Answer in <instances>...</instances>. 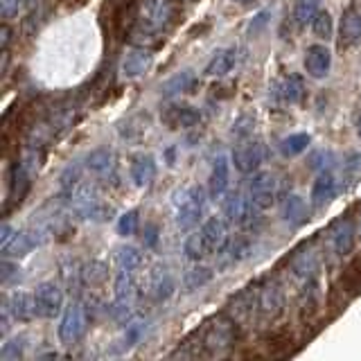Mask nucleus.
<instances>
[{
    "instance_id": "nucleus-1",
    "label": "nucleus",
    "mask_w": 361,
    "mask_h": 361,
    "mask_svg": "<svg viewBox=\"0 0 361 361\" xmlns=\"http://www.w3.org/2000/svg\"><path fill=\"white\" fill-rule=\"evenodd\" d=\"M180 16H183L180 0H147L140 7L135 25L167 37L180 23Z\"/></svg>"
},
{
    "instance_id": "nucleus-2",
    "label": "nucleus",
    "mask_w": 361,
    "mask_h": 361,
    "mask_svg": "<svg viewBox=\"0 0 361 361\" xmlns=\"http://www.w3.org/2000/svg\"><path fill=\"white\" fill-rule=\"evenodd\" d=\"M206 210V192L197 185H188L174 195V219L180 231L197 228Z\"/></svg>"
},
{
    "instance_id": "nucleus-3",
    "label": "nucleus",
    "mask_w": 361,
    "mask_h": 361,
    "mask_svg": "<svg viewBox=\"0 0 361 361\" xmlns=\"http://www.w3.org/2000/svg\"><path fill=\"white\" fill-rule=\"evenodd\" d=\"M237 321L233 316H214L201 332V345L208 355H226L237 343Z\"/></svg>"
},
{
    "instance_id": "nucleus-4",
    "label": "nucleus",
    "mask_w": 361,
    "mask_h": 361,
    "mask_svg": "<svg viewBox=\"0 0 361 361\" xmlns=\"http://www.w3.org/2000/svg\"><path fill=\"white\" fill-rule=\"evenodd\" d=\"M71 208L79 214V217L90 219V221H106L109 214L113 212L111 206H106L102 201L99 192L90 185H82V188H75L71 195Z\"/></svg>"
},
{
    "instance_id": "nucleus-5",
    "label": "nucleus",
    "mask_w": 361,
    "mask_h": 361,
    "mask_svg": "<svg viewBox=\"0 0 361 361\" xmlns=\"http://www.w3.org/2000/svg\"><path fill=\"white\" fill-rule=\"evenodd\" d=\"M264 158H267L264 142L259 138H253V135H248V138H242L237 142L231 161L240 174H255L257 169L262 167Z\"/></svg>"
},
{
    "instance_id": "nucleus-6",
    "label": "nucleus",
    "mask_w": 361,
    "mask_h": 361,
    "mask_svg": "<svg viewBox=\"0 0 361 361\" xmlns=\"http://www.w3.org/2000/svg\"><path fill=\"white\" fill-rule=\"evenodd\" d=\"M88 330V316L86 307L79 300H73L61 314V323H59V341L63 345H75L84 338Z\"/></svg>"
},
{
    "instance_id": "nucleus-7",
    "label": "nucleus",
    "mask_w": 361,
    "mask_h": 361,
    "mask_svg": "<svg viewBox=\"0 0 361 361\" xmlns=\"http://www.w3.org/2000/svg\"><path fill=\"white\" fill-rule=\"evenodd\" d=\"M285 293L274 280H267L257 287V316L264 323H276L285 314Z\"/></svg>"
},
{
    "instance_id": "nucleus-8",
    "label": "nucleus",
    "mask_w": 361,
    "mask_h": 361,
    "mask_svg": "<svg viewBox=\"0 0 361 361\" xmlns=\"http://www.w3.org/2000/svg\"><path fill=\"white\" fill-rule=\"evenodd\" d=\"M257 206L255 201L251 199V195H242V192H231V195H226L224 199V214L226 219L235 226H251L257 217Z\"/></svg>"
},
{
    "instance_id": "nucleus-9",
    "label": "nucleus",
    "mask_w": 361,
    "mask_h": 361,
    "mask_svg": "<svg viewBox=\"0 0 361 361\" xmlns=\"http://www.w3.org/2000/svg\"><path fill=\"white\" fill-rule=\"evenodd\" d=\"M161 120L167 129H192L201 122V111L185 102H169L161 111Z\"/></svg>"
},
{
    "instance_id": "nucleus-10",
    "label": "nucleus",
    "mask_w": 361,
    "mask_h": 361,
    "mask_svg": "<svg viewBox=\"0 0 361 361\" xmlns=\"http://www.w3.org/2000/svg\"><path fill=\"white\" fill-rule=\"evenodd\" d=\"M34 298H37V312L41 319H56L59 314H63V291L56 282L48 280L41 282L34 291Z\"/></svg>"
},
{
    "instance_id": "nucleus-11",
    "label": "nucleus",
    "mask_w": 361,
    "mask_h": 361,
    "mask_svg": "<svg viewBox=\"0 0 361 361\" xmlns=\"http://www.w3.org/2000/svg\"><path fill=\"white\" fill-rule=\"evenodd\" d=\"M248 195L255 201L259 210H267L278 199V178L271 172H255L251 183H248Z\"/></svg>"
},
{
    "instance_id": "nucleus-12",
    "label": "nucleus",
    "mask_w": 361,
    "mask_h": 361,
    "mask_svg": "<svg viewBox=\"0 0 361 361\" xmlns=\"http://www.w3.org/2000/svg\"><path fill=\"white\" fill-rule=\"evenodd\" d=\"M201 235H203V242H206L208 251L210 253H217L221 255L226 248H228L231 244V233H228V224H226V219L221 217H208L206 221L201 224Z\"/></svg>"
},
{
    "instance_id": "nucleus-13",
    "label": "nucleus",
    "mask_w": 361,
    "mask_h": 361,
    "mask_svg": "<svg viewBox=\"0 0 361 361\" xmlns=\"http://www.w3.org/2000/svg\"><path fill=\"white\" fill-rule=\"evenodd\" d=\"M271 97H274L276 104H285L293 106L300 104L305 99V82L300 75H287L278 79V82L271 86Z\"/></svg>"
},
{
    "instance_id": "nucleus-14",
    "label": "nucleus",
    "mask_w": 361,
    "mask_h": 361,
    "mask_svg": "<svg viewBox=\"0 0 361 361\" xmlns=\"http://www.w3.org/2000/svg\"><path fill=\"white\" fill-rule=\"evenodd\" d=\"M84 167L88 169L90 174L102 178V180L116 178V169H118L116 152L109 149V147H97V149H93V152L86 156Z\"/></svg>"
},
{
    "instance_id": "nucleus-15",
    "label": "nucleus",
    "mask_w": 361,
    "mask_h": 361,
    "mask_svg": "<svg viewBox=\"0 0 361 361\" xmlns=\"http://www.w3.org/2000/svg\"><path fill=\"white\" fill-rule=\"evenodd\" d=\"M361 41V9L353 3L343 9L341 27H338V48L348 50Z\"/></svg>"
},
{
    "instance_id": "nucleus-16",
    "label": "nucleus",
    "mask_w": 361,
    "mask_h": 361,
    "mask_svg": "<svg viewBox=\"0 0 361 361\" xmlns=\"http://www.w3.org/2000/svg\"><path fill=\"white\" fill-rule=\"evenodd\" d=\"M336 195H338V180L332 174V169H327V172H319V176H316L314 185H312V197H310L312 199V208L314 210L327 208L336 199Z\"/></svg>"
},
{
    "instance_id": "nucleus-17",
    "label": "nucleus",
    "mask_w": 361,
    "mask_h": 361,
    "mask_svg": "<svg viewBox=\"0 0 361 361\" xmlns=\"http://www.w3.org/2000/svg\"><path fill=\"white\" fill-rule=\"evenodd\" d=\"M305 73L312 79H323L327 77L332 68V52L327 50V45L323 43H314L305 50Z\"/></svg>"
},
{
    "instance_id": "nucleus-18",
    "label": "nucleus",
    "mask_w": 361,
    "mask_h": 361,
    "mask_svg": "<svg viewBox=\"0 0 361 361\" xmlns=\"http://www.w3.org/2000/svg\"><path fill=\"white\" fill-rule=\"evenodd\" d=\"M3 305L9 310L11 319L18 321V323H30L39 316L37 298H34V293H27V291H14L11 296L5 298Z\"/></svg>"
},
{
    "instance_id": "nucleus-19",
    "label": "nucleus",
    "mask_w": 361,
    "mask_h": 361,
    "mask_svg": "<svg viewBox=\"0 0 361 361\" xmlns=\"http://www.w3.org/2000/svg\"><path fill=\"white\" fill-rule=\"evenodd\" d=\"M152 63H154V50L133 45V48L122 56L120 73L127 79H135V77H140L149 71Z\"/></svg>"
},
{
    "instance_id": "nucleus-20",
    "label": "nucleus",
    "mask_w": 361,
    "mask_h": 361,
    "mask_svg": "<svg viewBox=\"0 0 361 361\" xmlns=\"http://www.w3.org/2000/svg\"><path fill=\"white\" fill-rule=\"evenodd\" d=\"M231 185V163L224 154H219L212 161V169L208 176V192L212 199H221Z\"/></svg>"
},
{
    "instance_id": "nucleus-21",
    "label": "nucleus",
    "mask_w": 361,
    "mask_h": 361,
    "mask_svg": "<svg viewBox=\"0 0 361 361\" xmlns=\"http://www.w3.org/2000/svg\"><path fill=\"white\" fill-rule=\"evenodd\" d=\"M129 174L133 185L138 188H149L156 178V158L152 154H133L131 156V165H129Z\"/></svg>"
},
{
    "instance_id": "nucleus-22",
    "label": "nucleus",
    "mask_w": 361,
    "mask_h": 361,
    "mask_svg": "<svg viewBox=\"0 0 361 361\" xmlns=\"http://www.w3.org/2000/svg\"><path fill=\"white\" fill-rule=\"evenodd\" d=\"M357 244V231H355V221L353 219H338L332 228V246L336 255H350L355 251Z\"/></svg>"
},
{
    "instance_id": "nucleus-23",
    "label": "nucleus",
    "mask_w": 361,
    "mask_h": 361,
    "mask_svg": "<svg viewBox=\"0 0 361 361\" xmlns=\"http://www.w3.org/2000/svg\"><path fill=\"white\" fill-rule=\"evenodd\" d=\"M282 221L291 228H300L302 224L310 221V210L307 203L300 195H287L285 201H282Z\"/></svg>"
},
{
    "instance_id": "nucleus-24",
    "label": "nucleus",
    "mask_w": 361,
    "mask_h": 361,
    "mask_svg": "<svg viewBox=\"0 0 361 361\" xmlns=\"http://www.w3.org/2000/svg\"><path fill=\"white\" fill-rule=\"evenodd\" d=\"M197 84H199V79H197L195 73H192V71H180L174 77H169L167 82L161 86V95L167 97V99H172V97L183 95V93H195Z\"/></svg>"
},
{
    "instance_id": "nucleus-25",
    "label": "nucleus",
    "mask_w": 361,
    "mask_h": 361,
    "mask_svg": "<svg viewBox=\"0 0 361 361\" xmlns=\"http://www.w3.org/2000/svg\"><path fill=\"white\" fill-rule=\"evenodd\" d=\"M319 278L312 276L305 280V287L300 291V319L302 321H312L316 314H319Z\"/></svg>"
},
{
    "instance_id": "nucleus-26",
    "label": "nucleus",
    "mask_w": 361,
    "mask_h": 361,
    "mask_svg": "<svg viewBox=\"0 0 361 361\" xmlns=\"http://www.w3.org/2000/svg\"><path fill=\"white\" fill-rule=\"evenodd\" d=\"M341 293H345L348 298H355L361 293V257L350 259L345 264L341 278H338V287Z\"/></svg>"
},
{
    "instance_id": "nucleus-27",
    "label": "nucleus",
    "mask_w": 361,
    "mask_h": 361,
    "mask_svg": "<svg viewBox=\"0 0 361 361\" xmlns=\"http://www.w3.org/2000/svg\"><path fill=\"white\" fill-rule=\"evenodd\" d=\"M237 63V50L235 48H221L212 54V59L206 63V71L203 75L208 77H226Z\"/></svg>"
},
{
    "instance_id": "nucleus-28",
    "label": "nucleus",
    "mask_w": 361,
    "mask_h": 361,
    "mask_svg": "<svg viewBox=\"0 0 361 361\" xmlns=\"http://www.w3.org/2000/svg\"><path fill=\"white\" fill-rule=\"evenodd\" d=\"M319 271V253L314 248H302V251H296V255L291 257V274L298 278H312Z\"/></svg>"
},
{
    "instance_id": "nucleus-29",
    "label": "nucleus",
    "mask_w": 361,
    "mask_h": 361,
    "mask_svg": "<svg viewBox=\"0 0 361 361\" xmlns=\"http://www.w3.org/2000/svg\"><path fill=\"white\" fill-rule=\"evenodd\" d=\"M147 129H149V116H147V113H135V116L120 122L118 133L122 140L133 142V140H140L147 133Z\"/></svg>"
},
{
    "instance_id": "nucleus-30",
    "label": "nucleus",
    "mask_w": 361,
    "mask_h": 361,
    "mask_svg": "<svg viewBox=\"0 0 361 361\" xmlns=\"http://www.w3.org/2000/svg\"><path fill=\"white\" fill-rule=\"evenodd\" d=\"M149 291H152L154 300H167L174 293V278H172V274H169L165 267L163 269L158 267L152 274Z\"/></svg>"
},
{
    "instance_id": "nucleus-31",
    "label": "nucleus",
    "mask_w": 361,
    "mask_h": 361,
    "mask_svg": "<svg viewBox=\"0 0 361 361\" xmlns=\"http://www.w3.org/2000/svg\"><path fill=\"white\" fill-rule=\"evenodd\" d=\"M82 280H84V287H90V289L104 287V282L109 280V267L104 262H99V259H93V262L82 267Z\"/></svg>"
},
{
    "instance_id": "nucleus-32",
    "label": "nucleus",
    "mask_w": 361,
    "mask_h": 361,
    "mask_svg": "<svg viewBox=\"0 0 361 361\" xmlns=\"http://www.w3.org/2000/svg\"><path fill=\"white\" fill-rule=\"evenodd\" d=\"M310 142H312V135L300 131V133H291V135H287V138H282L278 147H280V154L285 158H293V156H298L307 149Z\"/></svg>"
},
{
    "instance_id": "nucleus-33",
    "label": "nucleus",
    "mask_w": 361,
    "mask_h": 361,
    "mask_svg": "<svg viewBox=\"0 0 361 361\" xmlns=\"http://www.w3.org/2000/svg\"><path fill=\"white\" fill-rule=\"evenodd\" d=\"M319 11H321V0H296L293 20H296V25H300V27L312 25V20L316 18Z\"/></svg>"
},
{
    "instance_id": "nucleus-34",
    "label": "nucleus",
    "mask_w": 361,
    "mask_h": 361,
    "mask_svg": "<svg viewBox=\"0 0 361 361\" xmlns=\"http://www.w3.org/2000/svg\"><path fill=\"white\" fill-rule=\"evenodd\" d=\"M116 267L118 271H138L142 267V255L133 246H120L116 251Z\"/></svg>"
},
{
    "instance_id": "nucleus-35",
    "label": "nucleus",
    "mask_w": 361,
    "mask_h": 361,
    "mask_svg": "<svg viewBox=\"0 0 361 361\" xmlns=\"http://www.w3.org/2000/svg\"><path fill=\"white\" fill-rule=\"evenodd\" d=\"M183 253H185L188 259H192V262H199V259H203L206 255H210L206 242H203L201 231H195V233H190V235L185 237V242H183Z\"/></svg>"
},
{
    "instance_id": "nucleus-36",
    "label": "nucleus",
    "mask_w": 361,
    "mask_h": 361,
    "mask_svg": "<svg viewBox=\"0 0 361 361\" xmlns=\"http://www.w3.org/2000/svg\"><path fill=\"white\" fill-rule=\"evenodd\" d=\"M312 32L319 37L321 41H330L334 37V20H332V14L330 11H319L316 18L312 20Z\"/></svg>"
},
{
    "instance_id": "nucleus-37",
    "label": "nucleus",
    "mask_w": 361,
    "mask_h": 361,
    "mask_svg": "<svg viewBox=\"0 0 361 361\" xmlns=\"http://www.w3.org/2000/svg\"><path fill=\"white\" fill-rule=\"evenodd\" d=\"M291 341H293L291 332L282 327V330H274L267 336V348H269L271 355H285L291 345Z\"/></svg>"
},
{
    "instance_id": "nucleus-38",
    "label": "nucleus",
    "mask_w": 361,
    "mask_h": 361,
    "mask_svg": "<svg viewBox=\"0 0 361 361\" xmlns=\"http://www.w3.org/2000/svg\"><path fill=\"white\" fill-rule=\"evenodd\" d=\"M138 226H140V210H127V212H122L120 214V219H118V233L122 237H131L138 233Z\"/></svg>"
},
{
    "instance_id": "nucleus-39",
    "label": "nucleus",
    "mask_w": 361,
    "mask_h": 361,
    "mask_svg": "<svg viewBox=\"0 0 361 361\" xmlns=\"http://www.w3.org/2000/svg\"><path fill=\"white\" fill-rule=\"evenodd\" d=\"M212 278V269L208 267H195V269H190L188 274H185V289H199L203 287L206 282H210Z\"/></svg>"
},
{
    "instance_id": "nucleus-40",
    "label": "nucleus",
    "mask_w": 361,
    "mask_h": 361,
    "mask_svg": "<svg viewBox=\"0 0 361 361\" xmlns=\"http://www.w3.org/2000/svg\"><path fill=\"white\" fill-rule=\"evenodd\" d=\"M310 169H314V172H327V169H332L334 163H336V158L332 152H327V149H319V152H314L310 156Z\"/></svg>"
},
{
    "instance_id": "nucleus-41",
    "label": "nucleus",
    "mask_w": 361,
    "mask_h": 361,
    "mask_svg": "<svg viewBox=\"0 0 361 361\" xmlns=\"http://www.w3.org/2000/svg\"><path fill=\"white\" fill-rule=\"evenodd\" d=\"M23 350H25V336H14L11 341L3 343V348H0V359L16 361L23 357Z\"/></svg>"
},
{
    "instance_id": "nucleus-42",
    "label": "nucleus",
    "mask_w": 361,
    "mask_h": 361,
    "mask_svg": "<svg viewBox=\"0 0 361 361\" xmlns=\"http://www.w3.org/2000/svg\"><path fill=\"white\" fill-rule=\"evenodd\" d=\"M79 178H82V169H79V165H68L61 174V190L71 195V192L79 185Z\"/></svg>"
},
{
    "instance_id": "nucleus-43",
    "label": "nucleus",
    "mask_w": 361,
    "mask_h": 361,
    "mask_svg": "<svg viewBox=\"0 0 361 361\" xmlns=\"http://www.w3.org/2000/svg\"><path fill=\"white\" fill-rule=\"evenodd\" d=\"M253 124H255V118L251 116H242L237 122H233V135L235 138H248V135H253Z\"/></svg>"
},
{
    "instance_id": "nucleus-44",
    "label": "nucleus",
    "mask_w": 361,
    "mask_h": 361,
    "mask_svg": "<svg viewBox=\"0 0 361 361\" xmlns=\"http://www.w3.org/2000/svg\"><path fill=\"white\" fill-rule=\"evenodd\" d=\"M231 255H228V259L231 262H240V259H244L246 255H248V240H235L233 244H228V248H226Z\"/></svg>"
},
{
    "instance_id": "nucleus-45",
    "label": "nucleus",
    "mask_w": 361,
    "mask_h": 361,
    "mask_svg": "<svg viewBox=\"0 0 361 361\" xmlns=\"http://www.w3.org/2000/svg\"><path fill=\"white\" fill-rule=\"evenodd\" d=\"M142 330H145V325L142 323H129L127 325V334H124V348H131L140 341V336H142Z\"/></svg>"
},
{
    "instance_id": "nucleus-46",
    "label": "nucleus",
    "mask_w": 361,
    "mask_h": 361,
    "mask_svg": "<svg viewBox=\"0 0 361 361\" xmlns=\"http://www.w3.org/2000/svg\"><path fill=\"white\" fill-rule=\"evenodd\" d=\"M0 269H3V271H0V278H3V285H9L11 278L20 274L18 264L11 262V257H5V259H3V267H0Z\"/></svg>"
},
{
    "instance_id": "nucleus-47",
    "label": "nucleus",
    "mask_w": 361,
    "mask_h": 361,
    "mask_svg": "<svg viewBox=\"0 0 361 361\" xmlns=\"http://www.w3.org/2000/svg\"><path fill=\"white\" fill-rule=\"evenodd\" d=\"M142 244L147 248H154L158 244V226L156 224H145V228H142Z\"/></svg>"
},
{
    "instance_id": "nucleus-48",
    "label": "nucleus",
    "mask_w": 361,
    "mask_h": 361,
    "mask_svg": "<svg viewBox=\"0 0 361 361\" xmlns=\"http://www.w3.org/2000/svg\"><path fill=\"white\" fill-rule=\"evenodd\" d=\"M269 16H271L269 11H259V14L251 20V25H248V37H255V34L269 23Z\"/></svg>"
},
{
    "instance_id": "nucleus-49",
    "label": "nucleus",
    "mask_w": 361,
    "mask_h": 361,
    "mask_svg": "<svg viewBox=\"0 0 361 361\" xmlns=\"http://www.w3.org/2000/svg\"><path fill=\"white\" fill-rule=\"evenodd\" d=\"M18 7H20V0H3V16L11 18L14 14H18Z\"/></svg>"
},
{
    "instance_id": "nucleus-50",
    "label": "nucleus",
    "mask_w": 361,
    "mask_h": 361,
    "mask_svg": "<svg viewBox=\"0 0 361 361\" xmlns=\"http://www.w3.org/2000/svg\"><path fill=\"white\" fill-rule=\"evenodd\" d=\"M233 90H235V86L233 84H214L212 86V95L214 97H231L233 95Z\"/></svg>"
},
{
    "instance_id": "nucleus-51",
    "label": "nucleus",
    "mask_w": 361,
    "mask_h": 361,
    "mask_svg": "<svg viewBox=\"0 0 361 361\" xmlns=\"http://www.w3.org/2000/svg\"><path fill=\"white\" fill-rule=\"evenodd\" d=\"M345 169L348 172H353V174H357V172H361V154H353L345 161Z\"/></svg>"
},
{
    "instance_id": "nucleus-52",
    "label": "nucleus",
    "mask_w": 361,
    "mask_h": 361,
    "mask_svg": "<svg viewBox=\"0 0 361 361\" xmlns=\"http://www.w3.org/2000/svg\"><path fill=\"white\" fill-rule=\"evenodd\" d=\"M14 235H16V231L11 228L9 224H5V226H3V235H0V248H3V246H7V244H9L11 240H14Z\"/></svg>"
},
{
    "instance_id": "nucleus-53",
    "label": "nucleus",
    "mask_w": 361,
    "mask_h": 361,
    "mask_svg": "<svg viewBox=\"0 0 361 361\" xmlns=\"http://www.w3.org/2000/svg\"><path fill=\"white\" fill-rule=\"evenodd\" d=\"M9 41H11V27L5 23V25H3V52H7Z\"/></svg>"
},
{
    "instance_id": "nucleus-54",
    "label": "nucleus",
    "mask_w": 361,
    "mask_h": 361,
    "mask_svg": "<svg viewBox=\"0 0 361 361\" xmlns=\"http://www.w3.org/2000/svg\"><path fill=\"white\" fill-rule=\"evenodd\" d=\"M86 3H88V0H66V5L71 7V9H77V7H82Z\"/></svg>"
},
{
    "instance_id": "nucleus-55",
    "label": "nucleus",
    "mask_w": 361,
    "mask_h": 361,
    "mask_svg": "<svg viewBox=\"0 0 361 361\" xmlns=\"http://www.w3.org/2000/svg\"><path fill=\"white\" fill-rule=\"evenodd\" d=\"M355 129H357V135L361 138V111L357 113V118H355Z\"/></svg>"
},
{
    "instance_id": "nucleus-56",
    "label": "nucleus",
    "mask_w": 361,
    "mask_h": 361,
    "mask_svg": "<svg viewBox=\"0 0 361 361\" xmlns=\"http://www.w3.org/2000/svg\"><path fill=\"white\" fill-rule=\"evenodd\" d=\"M167 165H174V147L167 149Z\"/></svg>"
},
{
    "instance_id": "nucleus-57",
    "label": "nucleus",
    "mask_w": 361,
    "mask_h": 361,
    "mask_svg": "<svg viewBox=\"0 0 361 361\" xmlns=\"http://www.w3.org/2000/svg\"><path fill=\"white\" fill-rule=\"evenodd\" d=\"M242 5H251V3H255V0H240Z\"/></svg>"
},
{
    "instance_id": "nucleus-58",
    "label": "nucleus",
    "mask_w": 361,
    "mask_h": 361,
    "mask_svg": "<svg viewBox=\"0 0 361 361\" xmlns=\"http://www.w3.org/2000/svg\"><path fill=\"white\" fill-rule=\"evenodd\" d=\"M359 237H361V226H359Z\"/></svg>"
}]
</instances>
